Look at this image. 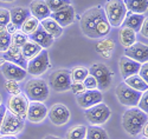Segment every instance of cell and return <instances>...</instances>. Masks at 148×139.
Wrapping results in <instances>:
<instances>
[{
  "label": "cell",
  "instance_id": "1",
  "mask_svg": "<svg viewBox=\"0 0 148 139\" xmlns=\"http://www.w3.org/2000/svg\"><path fill=\"white\" fill-rule=\"evenodd\" d=\"M79 26L82 32L91 39L107 37L112 30V26L107 20L104 9L98 6L84 12L79 20Z\"/></svg>",
  "mask_w": 148,
  "mask_h": 139
},
{
  "label": "cell",
  "instance_id": "2",
  "mask_svg": "<svg viewBox=\"0 0 148 139\" xmlns=\"http://www.w3.org/2000/svg\"><path fill=\"white\" fill-rule=\"evenodd\" d=\"M147 113L138 107H129L122 115V127L130 136H138L141 133L143 125L147 124Z\"/></svg>",
  "mask_w": 148,
  "mask_h": 139
},
{
  "label": "cell",
  "instance_id": "3",
  "mask_svg": "<svg viewBox=\"0 0 148 139\" xmlns=\"http://www.w3.org/2000/svg\"><path fill=\"white\" fill-rule=\"evenodd\" d=\"M103 9L107 20L112 27H120L128 12L123 4V0H108Z\"/></svg>",
  "mask_w": 148,
  "mask_h": 139
},
{
  "label": "cell",
  "instance_id": "4",
  "mask_svg": "<svg viewBox=\"0 0 148 139\" xmlns=\"http://www.w3.org/2000/svg\"><path fill=\"white\" fill-rule=\"evenodd\" d=\"M88 71H89V74L96 79L98 91L102 92L110 87L112 81L114 79V73L106 64H103V62H95V64L90 66Z\"/></svg>",
  "mask_w": 148,
  "mask_h": 139
},
{
  "label": "cell",
  "instance_id": "5",
  "mask_svg": "<svg viewBox=\"0 0 148 139\" xmlns=\"http://www.w3.org/2000/svg\"><path fill=\"white\" fill-rule=\"evenodd\" d=\"M25 96L30 102L43 103L49 98V85L40 78L30 79L25 85Z\"/></svg>",
  "mask_w": 148,
  "mask_h": 139
},
{
  "label": "cell",
  "instance_id": "6",
  "mask_svg": "<svg viewBox=\"0 0 148 139\" xmlns=\"http://www.w3.org/2000/svg\"><path fill=\"white\" fill-rule=\"evenodd\" d=\"M116 97L119 99V102L128 107H135L138 106V103L142 96V92H139L134 88L129 87L127 84L125 83H120L116 86V90H115Z\"/></svg>",
  "mask_w": 148,
  "mask_h": 139
},
{
  "label": "cell",
  "instance_id": "7",
  "mask_svg": "<svg viewBox=\"0 0 148 139\" xmlns=\"http://www.w3.org/2000/svg\"><path fill=\"white\" fill-rule=\"evenodd\" d=\"M110 115H112V111L103 102L89 108H85L84 111V116L87 118V120L91 125H96V126L104 124L110 118Z\"/></svg>",
  "mask_w": 148,
  "mask_h": 139
},
{
  "label": "cell",
  "instance_id": "8",
  "mask_svg": "<svg viewBox=\"0 0 148 139\" xmlns=\"http://www.w3.org/2000/svg\"><path fill=\"white\" fill-rule=\"evenodd\" d=\"M25 121L18 116L6 110L4 120L0 126V136H14L23 131Z\"/></svg>",
  "mask_w": 148,
  "mask_h": 139
},
{
  "label": "cell",
  "instance_id": "9",
  "mask_svg": "<svg viewBox=\"0 0 148 139\" xmlns=\"http://www.w3.org/2000/svg\"><path fill=\"white\" fill-rule=\"evenodd\" d=\"M50 67V60H49V53L46 49H42V51L33 57L32 59L29 60L26 72L33 77H38V75L43 74L46 72V70Z\"/></svg>",
  "mask_w": 148,
  "mask_h": 139
},
{
  "label": "cell",
  "instance_id": "10",
  "mask_svg": "<svg viewBox=\"0 0 148 139\" xmlns=\"http://www.w3.org/2000/svg\"><path fill=\"white\" fill-rule=\"evenodd\" d=\"M70 71L65 68H59L53 71L49 78V85H50L56 92H64L70 90L71 85Z\"/></svg>",
  "mask_w": 148,
  "mask_h": 139
},
{
  "label": "cell",
  "instance_id": "11",
  "mask_svg": "<svg viewBox=\"0 0 148 139\" xmlns=\"http://www.w3.org/2000/svg\"><path fill=\"white\" fill-rule=\"evenodd\" d=\"M7 107L8 111L12 112L13 115L18 116L19 118H21L23 120L26 119V115H27V107H29V99L26 98V96L24 93H18V94H11V97L8 98L7 102Z\"/></svg>",
  "mask_w": 148,
  "mask_h": 139
},
{
  "label": "cell",
  "instance_id": "12",
  "mask_svg": "<svg viewBox=\"0 0 148 139\" xmlns=\"http://www.w3.org/2000/svg\"><path fill=\"white\" fill-rule=\"evenodd\" d=\"M75 16H76L75 8L71 5H66L56 12H51L50 18L53 19L59 26L63 28V27L69 26V25H71L75 21Z\"/></svg>",
  "mask_w": 148,
  "mask_h": 139
},
{
  "label": "cell",
  "instance_id": "13",
  "mask_svg": "<svg viewBox=\"0 0 148 139\" xmlns=\"http://www.w3.org/2000/svg\"><path fill=\"white\" fill-rule=\"evenodd\" d=\"M47 116L51 123L55 125H64L70 119V111L64 104H53L50 110H47Z\"/></svg>",
  "mask_w": 148,
  "mask_h": 139
},
{
  "label": "cell",
  "instance_id": "14",
  "mask_svg": "<svg viewBox=\"0 0 148 139\" xmlns=\"http://www.w3.org/2000/svg\"><path fill=\"white\" fill-rule=\"evenodd\" d=\"M77 104L83 108H89L103 102V93L98 90H85L83 93L76 96Z\"/></svg>",
  "mask_w": 148,
  "mask_h": 139
},
{
  "label": "cell",
  "instance_id": "15",
  "mask_svg": "<svg viewBox=\"0 0 148 139\" xmlns=\"http://www.w3.org/2000/svg\"><path fill=\"white\" fill-rule=\"evenodd\" d=\"M125 56L130 58L134 61L143 64V62H147V60H148V47L143 43L135 41L132 46L126 47Z\"/></svg>",
  "mask_w": 148,
  "mask_h": 139
},
{
  "label": "cell",
  "instance_id": "16",
  "mask_svg": "<svg viewBox=\"0 0 148 139\" xmlns=\"http://www.w3.org/2000/svg\"><path fill=\"white\" fill-rule=\"evenodd\" d=\"M0 71H1L3 75L6 78V80H13V81H21L26 77V70H24L12 62L5 61L3 65H0Z\"/></svg>",
  "mask_w": 148,
  "mask_h": 139
},
{
  "label": "cell",
  "instance_id": "17",
  "mask_svg": "<svg viewBox=\"0 0 148 139\" xmlns=\"http://www.w3.org/2000/svg\"><path fill=\"white\" fill-rule=\"evenodd\" d=\"M47 116V107L39 102H30L26 119L31 123H40Z\"/></svg>",
  "mask_w": 148,
  "mask_h": 139
},
{
  "label": "cell",
  "instance_id": "18",
  "mask_svg": "<svg viewBox=\"0 0 148 139\" xmlns=\"http://www.w3.org/2000/svg\"><path fill=\"white\" fill-rule=\"evenodd\" d=\"M3 59L5 61H8V62H12L24 70H26L27 67V60L24 58L23 53H21V48L18 47V46H14L12 45L8 47V49L6 52H4V56H3Z\"/></svg>",
  "mask_w": 148,
  "mask_h": 139
},
{
  "label": "cell",
  "instance_id": "19",
  "mask_svg": "<svg viewBox=\"0 0 148 139\" xmlns=\"http://www.w3.org/2000/svg\"><path fill=\"white\" fill-rule=\"evenodd\" d=\"M119 67H120V72L122 74V77L126 79V78L130 77V75L138 74V72L141 67V64L138 61L132 60L130 58H128L126 56H122L119 60Z\"/></svg>",
  "mask_w": 148,
  "mask_h": 139
},
{
  "label": "cell",
  "instance_id": "20",
  "mask_svg": "<svg viewBox=\"0 0 148 139\" xmlns=\"http://www.w3.org/2000/svg\"><path fill=\"white\" fill-rule=\"evenodd\" d=\"M29 37H30L31 41H33L37 45H39L44 49L49 48L53 44V38L40 26V24H39V26L37 27V30L34 32H32Z\"/></svg>",
  "mask_w": 148,
  "mask_h": 139
},
{
  "label": "cell",
  "instance_id": "21",
  "mask_svg": "<svg viewBox=\"0 0 148 139\" xmlns=\"http://www.w3.org/2000/svg\"><path fill=\"white\" fill-rule=\"evenodd\" d=\"M29 11H30V14L39 21L49 18L51 14V11L49 9L44 0H33V1H31L29 6Z\"/></svg>",
  "mask_w": 148,
  "mask_h": 139
},
{
  "label": "cell",
  "instance_id": "22",
  "mask_svg": "<svg viewBox=\"0 0 148 139\" xmlns=\"http://www.w3.org/2000/svg\"><path fill=\"white\" fill-rule=\"evenodd\" d=\"M145 19H146V17H143L142 14H136V13H132V12H127L126 18H125V20H123L121 26L122 27H128L132 31H134L135 33H138L141 30V26H142Z\"/></svg>",
  "mask_w": 148,
  "mask_h": 139
},
{
  "label": "cell",
  "instance_id": "23",
  "mask_svg": "<svg viewBox=\"0 0 148 139\" xmlns=\"http://www.w3.org/2000/svg\"><path fill=\"white\" fill-rule=\"evenodd\" d=\"M8 12H10V20L17 28H19L23 25V22L31 16L29 8L25 7H12Z\"/></svg>",
  "mask_w": 148,
  "mask_h": 139
},
{
  "label": "cell",
  "instance_id": "24",
  "mask_svg": "<svg viewBox=\"0 0 148 139\" xmlns=\"http://www.w3.org/2000/svg\"><path fill=\"white\" fill-rule=\"evenodd\" d=\"M39 24H40V26L53 38V39L55 38L56 39L59 38L62 35V33H63V28H62L53 19H51L50 17L46 18V19H43L42 21H39Z\"/></svg>",
  "mask_w": 148,
  "mask_h": 139
},
{
  "label": "cell",
  "instance_id": "25",
  "mask_svg": "<svg viewBox=\"0 0 148 139\" xmlns=\"http://www.w3.org/2000/svg\"><path fill=\"white\" fill-rule=\"evenodd\" d=\"M127 11L136 14H143L147 12L148 0H123Z\"/></svg>",
  "mask_w": 148,
  "mask_h": 139
},
{
  "label": "cell",
  "instance_id": "26",
  "mask_svg": "<svg viewBox=\"0 0 148 139\" xmlns=\"http://www.w3.org/2000/svg\"><path fill=\"white\" fill-rule=\"evenodd\" d=\"M119 38H120L121 45L125 47H128L136 41V33L128 27H122L119 32Z\"/></svg>",
  "mask_w": 148,
  "mask_h": 139
},
{
  "label": "cell",
  "instance_id": "27",
  "mask_svg": "<svg viewBox=\"0 0 148 139\" xmlns=\"http://www.w3.org/2000/svg\"><path fill=\"white\" fill-rule=\"evenodd\" d=\"M123 83L127 84L129 87L134 88V90L139 91V92H145L148 88V84L141 77H139L138 74H134V75H130V77L126 78Z\"/></svg>",
  "mask_w": 148,
  "mask_h": 139
},
{
  "label": "cell",
  "instance_id": "28",
  "mask_svg": "<svg viewBox=\"0 0 148 139\" xmlns=\"http://www.w3.org/2000/svg\"><path fill=\"white\" fill-rule=\"evenodd\" d=\"M42 49L43 48L39 45H37L33 41L29 40L25 45L21 47V53H23L24 58H25L26 60H30V59H32L33 57H36L37 54H38L42 51Z\"/></svg>",
  "mask_w": 148,
  "mask_h": 139
},
{
  "label": "cell",
  "instance_id": "29",
  "mask_svg": "<svg viewBox=\"0 0 148 139\" xmlns=\"http://www.w3.org/2000/svg\"><path fill=\"white\" fill-rule=\"evenodd\" d=\"M85 139H109V136L104 129L96 125H91L87 127Z\"/></svg>",
  "mask_w": 148,
  "mask_h": 139
},
{
  "label": "cell",
  "instance_id": "30",
  "mask_svg": "<svg viewBox=\"0 0 148 139\" xmlns=\"http://www.w3.org/2000/svg\"><path fill=\"white\" fill-rule=\"evenodd\" d=\"M85 134H87V126L75 125L66 131L65 139H85Z\"/></svg>",
  "mask_w": 148,
  "mask_h": 139
},
{
  "label": "cell",
  "instance_id": "31",
  "mask_svg": "<svg viewBox=\"0 0 148 139\" xmlns=\"http://www.w3.org/2000/svg\"><path fill=\"white\" fill-rule=\"evenodd\" d=\"M89 74L88 68H85L83 66H76L70 71V77H71V81L72 83H82L87 75Z\"/></svg>",
  "mask_w": 148,
  "mask_h": 139
},
{
  "label": "cell",
  "instance_id": "32",
  "mask_svg": "<svg viewBox=\"0 0 148 139\" xmlns=\"http://www.w3.org/2000/svg\"><path fill=\"white\" fill-rule=\"evenodd\" d=\"M39 26V20H37L34 17L30 16L25 21L23 22V25L20 26L21 32L25 33L26 35H30L32 32H34L37 30V27Z\"/></svg>",
  "mask_w": 148,
  "mask_h": 139
},
{
  "label": "cell",
  "instance_id": "33",
  "mask_svg": "<svg viewBox=\"0 0 148 139\" xmlns=\"http://www.w3.org/2000/svg\"><path fill=\"white\" fill-rule=\"evenodd\" d=\"M11 46V33L6 30V27L0 26V52H6Z\"/></svg>",
  "mask_w": 148,
  "mask_h": 139
},
{
  "label": "cell",
  "instance_id": "34",
  "mask_svg": "<svg viewBox=\"0 0 148 139\" xmlns=\"http://www.w3.org/2000/svg\"><path fill=\"white\" fill-rule=\"evenodd\" d=\"M27 41H29V37L21 31H16L13 34H11V44L14 46H18L21 48Z\"/></svg>",
  "mask_w": 148,
  "mask_h": 139
},
{
  "label": "cell",
  "instance_id": "35",
  "mask_svg": "<svg viewBox=\"0 0 148 139\" xmlns=\"http://www.w3.org/2000/svg\"><path fill=\"white\" fill-rule=\"evenodd\" d=\"M44 1L51 12H56L62 7L70 5V0H44Z\"/></svg>",
  "mask_w": 148,
  "mask_h": 139
},
{
  "label": "cell",
  "instance_id": "36",
  "mask_svg": "<svg viewBox=\"0 0 148 139\" xmlns=\"http://www.w3.org/2000/svg\"><path fill=\"white\" fill-rule=\"evenodd\" d=\"M5 90L7 92H10L11 94H18V93H20V88H19L18 83L13 81V80H7L5 83Z\"/></svg>",
  "mask_w": 148,
  "mask_h": 139
},
{
  "label": "cell",
  "instance_id": "37",
  "mask_svg": "<svg viewBox=\"0 0 148 139\" xmlns=\"http://www.w3.org/2000/svg\"><path fill=\"white\" fill-rule=\"evenodd\" d=\"M82 83H83V85L85 87V90H97L96 79L92 77V75H90V74H88L87 78H85Z\"/></svg>",
  "mask_w": 148,
  "mask_h": 139
},
{
  "label": "cell",
  "instance_id": "38",
  "mask_svg": "<svg viewBox=\"0 0 148 139\" xmlns=\"http://www.w3.org/2000/svg\"><path fill=\"white\" fill-rule=\"evenodd\" d=\"M138 108H140L142 112L147 113L148 112V94H147V91L142 92V96L139 100V103H138Z\"/></svg>",
  "mask_w": 148,
  "mask_h": 139
},
{
  "label": "cell",
  "instance_id": "39",
  "mask_svg": "<svg viewBox=\"0 0 148 139\" xmlns=\"http://www.w3.org/2000/svg\"><path fill=\"white\" fill-rule=\"evenodd\" d=\"M10 12L6 8L0 7V26H6V25L10 22Z\"/></svg>",
  "mask_w": 148,
  "mask_h": 139
},
{
  "label": "cell",
  "instance_id": "40",
  "mask_svg": "<svg viewBox=\"0 0 148 139\" xmlns=\"http://www.w3.org/2000/svg\"><path fill=\"white\" fill-rule=\"evenodd\" d=\"M70 90L72 91V93L75 96H78V94H81L85 91V87H84L83 83H71Z\"/></svg>",
  "mask_w": 148,
  "mask_h": 139
},
{
  "label": "cell",
  "instance_id": "41",
  "mask_svg": "<svg viewBox=\"0 0 148 139\" xmlns=\"http://www.w3.org/2000/svg\"><path fill=\"white\" fill-rule=\"evenodd\" d=\"M138 75L139 77H141L146 83L148 81V64L147 62H143V64L141 65L139 72H138Z\"/></svg>",
  "mask_w": 148,
  "mask_h": 139
},
{
  "label": "cell",
  "instance_id": "42",
  "mask_svg": "<svg viewBox=\"0 0 148 139\" xmlns=\"http://www.w3.org/2000/svg\"><path fill=\"white\" fill-rule=\"evenodd\" d=\"M140 32H141V34H142L145 38L148 37V22H147V19H145V21H143V24H142V26H141Z\"/></svg>",
  "mask_w": 148,
  "mask_h": 139
},
{
  "label": "cell",
  "instance_id": "43",
  "mask_svg": "<svg viewBox=\"0 0 148 139\" xmlns=\"http://www.w3.org/2000/svg\"><path fill=\"white\" fill-rule=\"evenodd\" d=\"M6 106L3 105V104H0V126H1V123L4 120V117H5V112H6Z\"/></svg>",
  "mask_w": 148,
  "mask_h": 139
},
{
  "label": "cell",
  "instance_id": "44",
  "mask_svg": "<svg viewBox=\"0 0 148 139\" xmlns=\"http://www.w3.org/2000/svg\"><path fill=\"white\" fill-rule=\"evenodd\" d=\"M5 27H6V30L8 31V33H12V34H13V33H14V32L17 31V27H16V26H14V25H13V24H12L11 21H10V22H8L7 25H6V26H5Z\"/></svg>",
  "mask_w": 148,
  "mask_h": 139
},
{
  "label": "cell",
  "instance_id": "45",
  "mask_svg": "<svg viewBox=\"0 0 148 139\" xmlns=\"http://www.w3.org/2000/svg\"><path fill=\"white\" fill-rule=\"evenodd\" d=\"M141 133L143 134V138H147V137H148V125H147V124L143 125V127H142V130H141Z\"/></svg>",
  "mask_w": 148,
  "mask_h": 139
},
{
  "label": "cell",
  "instance_id": "46",
  "mask_svg": "<svg viewBox=\"0 0 148 139\" xmlns=\"http://www.w3.org/2000/svg\"><path fill=\"white\" fill-rule=\"evenodd\" d=\"M0 139H18L14 136H0Z\"/></svg>",
  "mask_w": 148,
  "mask_h": 139
},
{
  "label": "cell",
  "instance_id": "47",
  "mask_svg": "<svg viewBox=\"0 0 148 139\" xmlns=\"http://www.w3.org/2000/svg\"><path fill=\"white\" fill-rule=\"evenodd\" d=\"M43 139H62V138L56 137V136H46V137H44Z\"/></svg>",
  "mask_w": 148,
  "mask_h": 139
},
{
  "label": "cell",
  "instance_id": "48",
  "mask_svg": "<svg viewBox=\"0 0 148 139\" xmlns=\"http://www.w3.org/2000/svg\"><path fill=\"white\" fill-rule=\"evenodd\" d=\"M0 1H4V3H13L14 0H0Z\"/></svg>",
  "mask_w": 148,
  "mask_h": 139
},
{
  "label": "cell",
  "instance_id": "49",
  "mask_svg": "<svg viewBox=\"0 0 148 139\" xmlns=\"http://www.w3.org/2000/svg\"><path fill=\"white\" fill-rule=\"evenodd\" d=\"M0 104H1V96H0Z\"/></svg>",
  "mask_w": 148,
  "mask_h": 139
},
{
  "label": "cell",
  "instance_id": "50",
  "mask_svg": "<svg viewBox=\"0 0 148 139\" xmlns=\"http://www.w3.org/2000/svg\"><path fill=\"white\" fill-rule=\"evenodd\" d=\"M143 139H147V138H143Z\"/></svg>",
  "mask_w": 148,
  "mask_h": 139
}]
</instances>
